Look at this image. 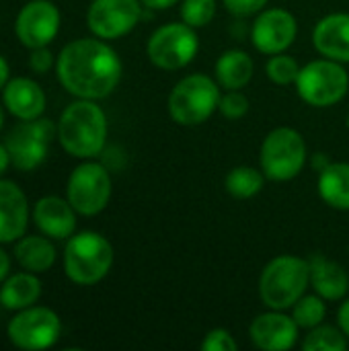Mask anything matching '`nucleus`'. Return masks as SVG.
Segmentation results:
<instances>
[{
  "label": "nucleus",
  "mask_w": 349,
  "mask_h": 351,
  "mask_svg": "<svg viewBox=\"0 0 349 351\" xmlns=\"http://www.w3.org/2000/svg\"><path fill=\"white\" fill-rule=\"evenodd\" d=\"M4 105L19 119H37L45 109V95L31 78H12L4 86Z\"/></svg>",
  "instance_id": "obj_19"
},
{
  "label": "nucleus",
  "mask_w": 349,
  "mask_h": 351,
  "mask_svg": "<svg viewBox=\"0 0 349 351\" xmlns=\"http://www.w3.org/2000/svg\"><path fill=\"white\" fill-rule=\"evenodd\" d=\"M197 45L193 27L187 23H173L154 31L148 41V58L158 68L179 70L195 58Z\"/></svg>",
  "instance_id": "obj_10"
},
{
  "label": "nucleus",
  "mask_w": 349,
  "mask_h": 351,
  "mask_svg": "<svg viewBox=\"0 0 349 351\" xmlns=\"http://www.w3.org/2000/svg\"><path fill=\"white\" fill-rule=\"evenodd\" d=\"M306 351H344L348 348L346 333L337 331L335 327H315L306 339L304 346Z\"/></svg>",
  "instance_id": "obj_26"
},
{
  "label": "nucleus",
  "mask_w": 349,
  "mask_h": 351,
  "mask_svg": "<svg viewBox=\"0 0 349 351\" xmlns=\"http://www.w3.org/2000/svg\"><path fill=\"white\" fill-rule=\"evenodd\" d=\"M64 150L76 158L97 156L107 138V119L99 105L91 99H80L68 105L58 125Z\"/></svg>",
  "instance_id": "obj_2"
},
{
  "label": "nucleus",
  "mask_w": 349,
  "mask_h": 351,
  "mask_svg": "<svg viewBox=\"0 0 349 351\" xmlns=\"http://www.w3.org/2000/svg\"><path fill=\"white\" fill-rule=\"evenodd\" d=\"M29 208L25 193L12 181H0V243H12L27 230Z\"/></svg>",
  "instance_id": "obj_16"
},
{
  "label": "nucleus",
  "mask_w": 349,
  "mask_h": 351,
  "mask_svg": "<svg viewBox=\"0 0 349 351\" xmlns=\"http://www.w3.org/2000/svg\"><path fill=\"white\" fill-rule=\"evenodd\" d=\"M14 257L23 269L31 274L47 271L56 261V249L43 237H25L14 247Z\"/></svg>",
  "instance_id": "obj_23"
},
{
  "label": "nucleus",
  "mask_w": 349,
  "mask_h": 351,
  "mask_svg": "<svg viewBox=\"0 0 349 351\" xmlns=\"http://www.w3.org/2000/svg\"><path fill=\"white\" fill-rule=\"evenodd\" d=\"M6 82H8V64H6V60L0 56V88H4Z\"/></svg>",
  "instance_id": "obj_38"
},
{
  "label": "nucleus",
  "mask_w": 349,
  "mask_h": 351,
  "mask_svg": "<svg viewBox=\"0 0 349 351\" xmlns=\"http://www.w3.org/2000/svg\"><path fill=\"white\" fill-rule=\"evenodd\" d=\"M339 325H341V331L349 337V300L344 302V306L339 308Z\"/></svg>",
  "instance_id": "obj_34"
},
{
  "label": "nucleus",
  "mask_w": 349,
  "mask_h": 351,
  "mask_svg": "<svg viewBox=\"0 0 349 351\" xmlns=\"http://www.w3.org/2000/svg\"><path fill=\"white\" fill-rule=\"evenodd\" d=\"M220 105V90L206 74H191L177 82L169 97V111L181 125L206 121Z\"/></svg>",
  "instance_id": "obj_5"
},
{
  "label": "nucleus",
  "mask_w": 349,
  "mask_h": 351,
  "mask_svg": "<svg viewBox=\"0 0 349 351\" xmlns=\"http://www.w3.org/2000/svg\"><path fill=\"white\" fill-rule=\"evenodd\" d=\"M142 16L138 0H93L86 23L101 39H115L130 33Z\"/></svg>",
  "instance_id": "obj_12"
},
{
  "label": "nucleus",
  "mask_w": 349,
  "mask_h": 351,
  "mask_svg": "<svg viewBox=\"0 0 349 351\" xmlns=\"http://www.w3.org/2000/svg\"><path fill=\"white\" fill-rule=\"evenodd\" d=\"M267 4V0H224V6L237 14V16H247L257 10H261Z\"/></svg>",
  "instance_id": "obj_32"
},
{
  "label": "nucleus",
  "mask_w": 349,
  "mask_h": 351,
  "mask_svg": "<svg viewBox=\"0 0 349 351\" xmlns=\"http://www.w3.org/2000/svg\"><path fill=\"white\" fill-rule=\"evenodd\" d=\"M327 315V308H325V302L319 298V296H306V298H300L298 304L294 306V321L298 327H304V329H315L323 323Z\"/></svg>",
  "instance_id": "obj_27"
},
{
  "label": "nucleus",
  "mask_w": 349,
  "mask_h": 351,
  "mask_svg": "<svg viewBox=\"0 0 349 351\" xmlns=\"http://www.w3.org/2000/svg\"><path fill=\"white\" fill-rule=\"evenodd\" d=\"M10 165V154L6 150V144H0V175L8 169Z\"/></svg>",
  "instance_id": "obj_37"
},
{
  "label": "nucleus",
  "mask_w": 349,
  "mask_h": 351,
  "mask_svg": "<svg viewBox=\"0 0 349 351\" xmlns=\"http://www.w3.org/2000/svg\"><path fill=\"white\" fill-rule=\"evenodd\" d=\"M111 197L109 173L97 162L76 167L68 179V202L82 216H95L105 210Z\"/></svg>",
  "instance_id": "obj_11"
},
{
  "label": "nucleus",
  "mask_w": 349,
  "mask_h": 351,
  "mask_svg": "<svg viewBox=\"0 0 349 351\" xmlns=\"http://www.w3.org/2000/svg\"><path fill=\"white\" fill-rule=\"evenodd\" d=\"M8 271H10V259H8V255L0 249V282L6 280Z\"/></svg>",
  "instance_id": "obj_36"
},
{
  "label": "nucleus",
  "mask_w": 349,
  "mask_h": 351,
  "mask_svg": "<svg viewBox=\"0 0 349 351\" xmlns=\"http://www.w3.org/2000/svg\"><path fill=\"white\" fill-rule=\"evenodd\" d=\"M16 37L19 41L29 47H45L60 29V10L49 0H31L25 4L16 16Z\"/></svg>",
  "instance_id": "obj_13"
},
{
  "label": "nucleus",
  "mask_w": 349,
  "mask_h": 351,
  "mask_svg": "<svg viewBox=\"0 0 349 351\" xmlns=\"http://www.w3.org/2000/svg\"><path fill=\"white\" fill-rule=\"evenodd\" d=\"M306 160V144L292 128L274 130L261 146V171L274 181L294 179Z\"/></svg>",
  "instance_id": "obj_6"
},
{
  "label": "nucleus",
  "mask_w": 349,
  "mask_h": 351,
  "mask_svg": "<svg viewBox=\"0 0 349 351\" xmlns=\"http://www.w3.org/2000/svg\"><path fill=\"white\" fill-rule=\"evenodd\" d=\"M60 317L45 306H27L8 323V339L27 351L47 350L60 337Z\"/></svg>",
  "instance_id": "obj_9"
},
{
  "label": "nucleus",
  "mask_w": 349,
  "mask_h": 351,
  "mask_svg": "<svg viewBox=\"0 0 349 351\" xmlns=\"http://www.w3.org/2000/svg\"><path fill=\"white\" fill-rule=\"evenodd\" d=\"M296 337H298L296 321L280 313L259 315L251 323V339L259 350L286 351L296 343Z\"/></svg>",
  "instance_id": "obj_15"
},
{
  "label": "nucleus",
  "mask_w": 349,
  "mask_h": 351,
  "mask_svg": "<svg viewBox=\"0 0 349 351\" xmlns=\"http://www.w3.org/2000/svg\"><path fill=\"white\" fill-rule=\"evenodd\" d=\"M237 341L226 329H214L206 335L202 350L204 351H237Z\"/></svg>",
  "instance_id": "obj_31"
},
{
  "label": "nucleus",
  "mask_w": 349,
  "mask_h": 351,
  "mask_svg": "<svg viewBox=\"0 0 349 351\" xmlns=\"http://www.w3.org/2000/svg\"><path fill=\"white\" fill-rule=\"evenodd\" d=\"M315 47L335 62H349V14L337 12L319 21L313 33Z\"/></svg>",
  "instance_id": "obj_18"
},
{
  "label": "nucleus",
  "mask_w": 349,
  "mask_h": 351,
  "mask_svg": "<svg viewBox=\"0 0 349 351\" xmlns=\"http://www.w3.org/2000/svg\"><path fill=\"white\" fill-rule=\"evenodd\" d=\"M309 263H311V282L321 298L339 300L346 296L349 288V278L339 263L329 261L323 255L311 257Z\"/></svg>",
  "instance_id": "obj_20"
},
{
  "label": "nucleus",
  "mask_w": 349,
  "mask_h": 351,
  "mask_svg": "<svg viewBox=\"0 0 349 351\" xmlns=\"http://www.w3.org/2000/svg\"><path fill=\"white\" fill-rule=\"evenodd\" d=\"M298 95L315 107L339 103L349 86L348 72L335 60H315L300 68L296 78Z\"/></svg>",
  "instance_id": "obj_7"
},
{
  "label": "nucleus",
  "mask_w": 349,
  "mask_h": 351,
  "mask_svg": "<svg viewBox=\"0 0 349 351\" xmlns=\"http://www.w3.org/2000/svg\"><path fill=\"white\" fill-rule=\"evenodd\" d=\"M296 19L282 8L265 10L253 25V43L263 53H282L296 37Z\"/></svg>",
  "instance_id": "obj_14"
},
{
  "label": "nucleus",
  "mask_w": 349,
  "mask_h": 351,
  "mask_svg": "<svg viewBox=\"0 0 349 351\" xmlns=\"http://www.w3.org/2000/svg\"><path fill=\"white\" fill-rule=\"evenodd\" d=\"M309 282L311 263L292 255H284L276 257L263 269L259 280V294L269 308L282 311L294 306L302 298Z\"/></svg>",
  "instance_id": "obj_3"
},
{
  "label": "nucleus",
  "mask_w": 349,
  "mask_h": 351,
  "mask_svg": "<svg viewBox=\"0 0 349 351\" xmlns=\"http://www.w3.org/2000/svg\"><path fill=\"white\" fill-rule=\"evenodd\" d=\"M348 125H349V115H348Z\"/></svg>",
  "instance_id": "obj_40"
},
{
  "label": "nucleus",
  "mask_w": 349,
  "mask_h": 351,
  "mask_svg": "<svg viewBox=\"0 0 349 351\" xmlns=\"http://www.w3.org/2000/svg\"><path fill=\"white\" fill-rule=\"evenodd\" d=\"M251 76H253V60L249 58V53L241 49H228L216 62V78L228 90L243 88L251 80Z\"/></svg>",
  "instance_id": "obj_22"
},
{
  "label": "nucleus",
  "mask_w": 349,
  "mask_h": 351,
  "mask_svg": "<svg viewBox=\"0 0 349 351\" xmlns=\"http://www.w3.org/2000/svg\"><path fill=\"white\" fill-rule=\"evenodd\" d=\"M216 14V0H183L181 16L189 27H206Z\"/></svg>",
  "instance_id": "obj_28"
},
{
  "label": "nucleus",
  "mask_w": 349,
  "mask_h": 351,
  "mask_svg": "<svg viewBox=\"0 0 349 351\" xmlns=\"http://www.w3.org/2000/svg\"><path fill=\"white\" fill-rule=\"evenodd\" d=\"M321 197L337 210H349V165L335 162L323 169L319 177Z\"/></svg>",
  "instance_id": "obj_24"
},
{
  "label": "nucleus",
  "mask_w": 349,
  "mask_h": 351,
  "mask_svg": "<svg viewBox=\"0 0 349 351\" xmlns=\"http://www.w3.org/2000/svg\"><path fill=\"white\" fill-rule=\"evenodd\" d=\"M177 0H142V4L144 6H148V8H154V10H163V8H169V6H173Z\"/></svg>",
  "instance_id": "obj_35"
},
{
  "label": "nucleus",
  "mask_w": 349,
  "mask_h": 351,
  "mask_svg": "<svg viewBox=\"0 0 349 351\" xmlns=\"http://www.w3.org/2000/svg\"><path fill=\"white\" fill-rule=\"evenodd\" d=\"M74 208L70 202H64L60 197H41L35 204V224L37 228L51 237V239H68L72 237L74 228H76V216H74Z\"/></svg>",
  "instance_id": "obj_17"
},
{
  "label": "nucleus",
  "mask_w": 349,
  "mask_h": 351,
  "mask_svg": "<svg viewBox=\"0 0 349 351\" xmlns=\"http://www.w3.org/2000/svg\"><path fill=\"white\" fill-rule=\"evenodd\" d=\"M263 187V175L251 167H237L226 175V191L239 199L253 197Z\"/></svg>",
  "instance_id": "obj_25"
},
{
  "label": "nucleus",
  "mask_w": 349,
  "mask_h": 351,
  "mask_svg": "<svg viewBox=\"0 0 349 351\" xmlns=\"http://www.w3.org/2000/svg\"><path fill=\"white\" fill-rule=\"evenodd\" d=\"M267 74L278 84H292V82H296V78L300 74V66L290 56L274 53V58L267 62Z\"/></svg>",
  "instance_id": "obj_29"
},
{
  "label": "nucleus",
  "mask_w": 349,
  "mask_h": 351,
  "mask_svg": "<svg viewBox=\"0 0 349 351\" xmlns=\"http://www.w3.org/2000/svg\"><path fill=\"white\" fill-rule=\"evenodd\" d=\"M2 121H4V115H2V109H0V128H2Z\"/></svg>",
  "instance_id": "obj_39"
},
{
  "label": "nucleus",
  "mask_w": 349,
  "mask_h": 351,
  "mask_svg": "<svg viewBox=\"0 0 349 351\" xmlns=\"http://www.w3.org/2000/svg\"><path fill=\"white\" fill-rule=\"evenodd\" d=\"M51 138L53 123L49 119H21V123H16L4 140L10 154V165L19 171L37 169L47 156Z\"/></svg>",
  "instance_id": "obj_8"
},
{
  "label": "nucleus",
  "mask_w": 349,
  "mask_h": 351,
  "mask_svg": "<svg viewBox=\"0 0 349 351\" xmlns=\"http://www.w3.org/2000/svg\"><path fill=\"white\" fill-rule=\"evenodd\" d=\"M113 263V249L109 241L97 232H80L72 237L64 251L66 276L80 286L101 282Z\"/></svg>",
  "instance_id": "obj_4"
},
{
  "label": "nucleus",
  "mask_w": 349,
  "mask_h": 351,
  "mask_svg": "<svg viewBox=\"0 0 349 351\" xmlns=\"http://www.w3.org/2000/svg\"><path fill=\"white\" fill-rule=\"evenodd\" d=\"M58 78L62 86L80 99H103L121 78L117 53L99 39H76L58 58Z\"/></svg>",
  "instance_id": "obj_1"
},
{
  "label": "nucleus",
  "mask_w": 349,
  "mask_h": 351,
  "mask_svg": "<svg viewBox=\"0 0 349 351\" xmlns=\"http://www.w3.org/2000/svg\"><path fill=\"white\" fill-rule=\"evenodd\" d=\"M218 107L228 119H241L249 111V99L241 95L239 90H228L224 97H220Z\"/></svg>",
  "instance_id": "obj_30"
},
{
  "label": "nucleus",
  "mask_w": 349,
  "mask_h": 351,
  "mask_svg": "<svg viewBox=\"0 0 349 351\" xmlns=\"http://www.w3.org/2000/svg\"><path fill=\"white\" fill-rule=\"evenodd\" d=\"M51 51L47 47H37L33 49L31 58H29V66L33 68V72L37 74H45L51 68Z\"/></svg>",
  "instance_id": "obj_33"
},
{
  "label": "nucleus",
  "mask_w": 349,
  "mask_h": 351,
  "mask_svg": "<svg viewBox=\"0 0 349 351\" xmlns=\"http://www.w3.org/2000/svg\"><path fill=\"white\" fill-rule=\"evenodd\" d=\"M41 296V282L31 274H14L0 288V304L8 311H23Z\"/></svg>",
  "instance_id": "obj_21"
}]
</instances>
